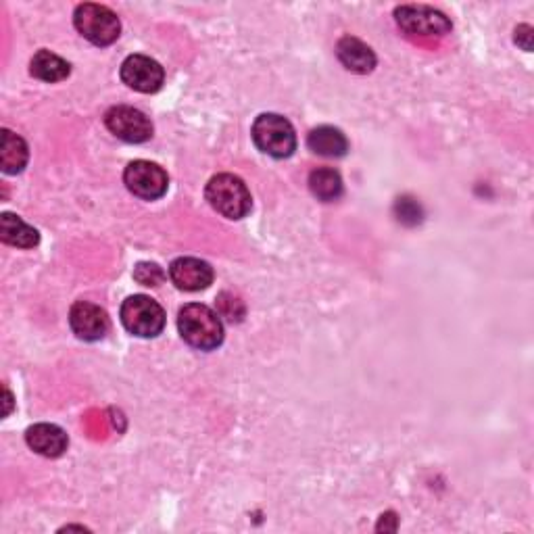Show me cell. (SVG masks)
Listing matches in <instances>:
<instances>
[{"mask_svg":"<svg viewBox=\"0 0 534 534\" xmlns=\"http://www.w3.org/2000/svg\"><path fill=\"white\" fill-rule=\"evenodd\" d=\"M307 147L320 157H328V159H338V157H345L349 151V140L347 136L332 126H320L311 130V134L307 136Z\"/></svg>","mask_w":534,"mask_h":534,"instance_id":"5bb4252c","label":"cell"},{"mask_svg":"<svg viewBox=\"0 0 534 534\" xmlns=\"http://www.w3.org/2000/svg\"><path fill=\"white\" fill-rule=\"evenodd\" d=\"M0 238L3 242L17 249H34L40 242V234L36 228L28 226L15 213L0 215Z\"/></svg>","mask_w":534,"mask_h":534,"instance_id":"9a60e30c","label":"cell"},{"mask_svg":"<svg viewBox=\"0 0 534 534\" xmlns=\"http://www.w3.org/2000/svg\"><path fill=\"white\" fill-rule=\"evenodd\" d=\"M178 328L184 341L199 351H213L224 343L220 315L201 303H190L180 309Z\"/></svg>","mask_w":534,"mask_h":534,"instance_id":"6da1fadb","label":"cell"},{"mask_svg":"<svg viewBox=\"0 0 534 534\" xmlns=\"http://www.w3.org/2000/svg\"><path fill=\"white\" fill-rule=\"evenodd\" d=\"M69 326L80 341L86 343L101 341V338L109 332L107 311L94 303L78 301L69 311Z\"/></svg>","mask_w":534,"mask_h":534,"instance_id":"30bf717a","label":"cell"},{"mask_svg":"<svg viewBox=\"0 0 534 534\" xmlns=\"http://www.w3.org/2000/svg\"><path fill=\"white\" fill-rule=\"evenodd\" d=\"M32 76L42 82H61L69 76L71 65L51 51H38L30 63Z\"/></svg>","mask_w":534,"mask_h":534,"instance_id":"e0dca14e","label":"cell"},{"mask_svg":"<svg viewBox=\"0 0 534 534\" xmlns=\"http://www.w3.org/2000/svg\"><path fill=\"white\" fill-rule=\"evenodd\" d=\"M30 151L28 144L21 136L13 134L11 130H3V140H0V167L5 174H19L28 165Z\"/></svg>","mask_w":534,"mask_h":534,"instance_id":"2e32d148","label":"cell"},{"mask_svg":"<svg viewBox=\"0 0 534 534\" xmlns=\"http://www.w3.org/2000/svg\"><path fill=\"white\" fill-rule=\"evenodd\" d=\"M205 197L209 205L217 213L228 217V220H242V217L249 215L253 207V199L247 184L232 174L213 176L207 184Z\"/></svg>","mask_w":534,"mask_h":534,"instance_id":"7a4b0ae2","label":"cell"},{"mask_svg":"<svg viewBox=\"0 0 534 534\" xmlns=\"http://www.w3.org/2000/svg\"><path fill=\"white\" fill-rule=\"evenodd\" d=\"M309 190L324 203L336 201L343 194V178L336 169L318 167L309 174Z\"/></svg>","mask_w":534,"mask_h":534,"instance_id":"ac0fdd59","label":"cell"},{"mask_svg":"<svg viewBox=\"0 0 534 534\" xmlns=\"http://www.w3.org/2000/svg\"><path fill=\"white\" fill-rule=\"evenodd\" d=\"M119 318L130 334L140 338H155L165 328L163 307L147 295L128 297L124 305H121Z\"/></svg>","mask_w":534,"mask_h":534,"instance_id":"277c9868","label":"cell"},{"mask_svg":"<svg viewBox=\"0 0 534 534\" xmlns=\"http://www.w3.org/2000/svg\"><path fill=\"white\" fill-rule=\"evenodd\" d=\"M134 278L144 286H157L165 280V274L157 263H138L134 270Z\"/></svg>","mask_w":534,"mask_h":534,"instance_id":"d6986e66","label":"cell"},{"mask_svg":"<svg viewBox=\"0 0 534 534\" xmlns=\"http://www.w3.org/2000/svg\"><path fill=\"white\" fill-rule=\"evenodd\" d=\"M74 26L88 42L96 46L113 44L121 32L119 17L109 7L94 3L78 5L74 13Z\"/></svg>","mask_w":534,"mask_h":534,"instance_id":"5b68a950","label":"cell"},{"mask_svg":"<svg viewBox=\"0 0 534 534\" xmlns=\"http://www.w3.org/2000/svg\"><path fill=\"white\" fill-rule=\"evenodd\" d=\"M26 443L30 449H34L38 455L44 457H61L67 451L69 439L63 428L55 424H36L28 428Z\"/></svg>","mask_w":534,"mask_h":534,"instance_id":"7c38bea8","label":"cell"},{"mask_svg":"<svg viewBox=\"0 0 534 534\" xmlns=\"http://www.w3.org/2000/svg\"><path fill=\"white\" fill-rule=\"evenodd\" d=\"M257 149L274 159H286L297 151V134L290 121L278 113H263L253 124Z\"/></svg>","mask_w":534,"mask_h":534,"instance_id":"3957f363","label":"cell"},{"mask_svg":"<svg viewBox=\"0 0 534 534\" xmlns=\"http://www.w3.org/2000/svg\"><path fill=\"white\" fill-rule=\"evenodd\" d=\"M336 57L353 74H370L376 67V55L372 48L357 38L345 36L336 44Z\"/></svg>","mask_w":534,"mask_h":534,"instance_id":"4fadbf2b","label":"cell"},{"mask_svg":"<svg viewBox=\"0 0 534 534\" xmlns=\"http://www.w3.org/2000/svg\"><path fill=\"white\" fill-rule=\"evenodd\" d=\"M121 80L136 92L153 94L161 90L165 71L155 59L147 55H130L124 63H121Z\"/></svg>","mask_w":534,"mask_h":534,"instance_id":"9c48e42d","label":"cell"},{"mask_svg":"<svg viewBox=\"0 0 534 534\" xmlns=\"http://www.w3.org/2000/svg\"><path fill=\"white\" fill-rule=\"evenodd\" d=\"M169 278L186 293H197L213 282V267L194 257H180L169 265Z\"/></svg>","mask_w":534,"mask_h":534,"instance_id":"8fae6325","label":"cell"},{"mask_svg":"<svg viewBox=\"0 0 534 534\" xmlns=\"http://www.w3.org/2000/svg\"><path fill=\"white\" fill-rule=\"evenodd\" d=\"M5 397H7V409H5V416L11 414V407H13V397L9 393V388H5Z\"/></svg>","mask_w":534,"mask_h":534,"instance_id":"ffe728a7","label":"cell"},{"mask_svg":"<svg viewBox=\"0 0 534 534\" xmlns=\"http://www.w3.org/2000/svg\"><path fill=\"white\" fill-rule=\"evenodd\" d=\"M105 126L119 140L130 142V144L147 142L153 136L151 119L142 111H138L134 107H126V105L111 107L105 113Z\"/></svg>","mask_w":534,"mask_h":534,"instance_id":"ba28073f","label":"cell"},{"mask_svg":"<svg viewBox=\"0 0 534 534\" xmlns=\"http://www.w3.org/2000/svg\"><path fill=\"white\" fill-rule=\"evenodd\" d=\"M124 182L134 197L144 199V201L161 199L169 186V178L165 174V169L159 167L157 163L142 161V159L132 161L126 167Z\"/></svg>","mask_w":534,"mask_h":534,"instance_id":"52a82bcc","label":"cell"},{"mask_svg":"<svg viewBox=\"0 0 534 534\" xmlns=\"http://www.w3.org/2000/svg\"><path fill=\"white\" fill-rule=\"evenodd\" d=\"M395 19L399 28L411 36L441 38L453 30L451 19L426 5H403L395 9Z\"/></svg>","mask_w":534,"mask_h":534,"instance_id":"8992f818","label":"cell"}]
</instances>
